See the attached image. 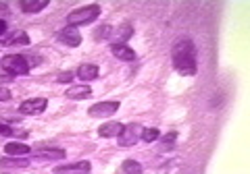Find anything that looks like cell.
<instances>
[{
  "mask_svg": "<svg viewBox=\"0 0 250 174\" xmlns=\"http://www.w3.org/2000/svg\"><path fill=\"white\" fill-rule=\"evenodd\" d=\"M171 62L179 75L192 77L198 70V58H196V46L190 37H179L171 48Z\"/></svg>",
  "mask_w": 250,
  "mask_h": 174,
  "instance_id": "6da1fadb",
  "label": "cell"
},
{
  "mask_svg": "<svg viewBox=\"0 0 250 174\" xmlns=\"http://www.w3.org/2000/svg\"><path fill=\"white\" fill-rule=\"evenodd\" d=\"M100 17V6L98 4H88L82 6V9H75L67 15V25L69 27H77V25H88L94 23Z\"/></svg>",
  "mask_w": 250,
  "mask_h": 174,
  "instance_id": "7a4b0ae2",
  "label": "cell"
},
{
  "mask_svg": "<svg viewBox=\"0 0 250 174\" xmlns=\"http://www.w3.org/2000/svg\"><path fill=\"white\" fill-rule=\"evenodd\" d=\"M0 67L9 75H27L29 73V60L23 56V54H6V56L0 60Z\"/></svg>",
  "mask_w": 250,
  "mask_h": 174,
  "instance_id": "3957f363",
  "label": "cell"
},
{
  "mask_svg": "<svg viewBox=\"0 0 250 174\" xmlns=\"http://www.w3.org/2000/svg\"><path fill=\"white\" fill-rule=\"evenodd\" d=\"M46 106H48V100H46V98H29V100L21 102L19 112L25 114V116H38V114L44 112Z\"/></svg>",
  "mask_w": 250,
  "mask_h": 174,
  "instance_id": "277c9868",
  "label": "cell"
},
{
  "mask_svg": "<svg viewBox=\"0 0 250 174\" xmlns=\"http://www.w3.org/2000/svg\"><path fill=\"white\" fill-rule=\"evenodd\" d=\"M119 102H98V104H94L90 106L88 110V114L92 118H108V116H113L117 110H119Z\"/></svg>",
  "mask_w": 250,
  "mask_h": 174,
  "instance_id": "5b68a950",
  "label": "cell"
},
{
  "mask_svg": "<svg viewBox=\"0 0 250 174\" xmlns=\"http://www.w3.org/2000/svg\"><path fill=\"white\" fill-rule=\"evenodd\" d=\"M57 39L61 44L69 46V48H77V46L82 44V34H80V29L77 27H65V29H61L57 34Z\"/></svg>",
  "mask_w": 250,
  "mask_h": 174,
  "instance_id": "8992f818",
  "label": "cell"
},
{
  "mask_svg": "<svg viewBox=\"0 0 250 174\" xmlns=\"http://www.w3.org/2000/svg\"><path fill=\"white\" fill-rule=\"evenodd\" d=\"M92 166L90 162H73V164H62V166H57L54 168V174H90Z\"/></svg>",
  "mask_w": 250,
  "mask_h": 174,
  "instance_id": "52a82bcc",
  "label": "cell"
},
{
  "mask_svg": "<svg viewBox=\"0 0 250 174\" xmlns=\"http://www.w3.org/2000/svg\"><path fill=\"white\" fill-rule=\"evenodd\" d=\"M111 52L113 56H117V60H123V62H134L138 58L136 50L129 48L127 44H111Z\"/></svg>",
  "mask_w": 250,
  "mask_h": 174,
  "instance_id": "ba28073f",
  "label": "cell"
},
{
  "mask_svg": "<svg viewBox=\"0 0 250 174\" xmlns=\"http://www.w3.org/2000/svg\"><path fill=\"white\" fill-rule=\"evenodd\" d=\"M138 131H140V124H127V126L123 124L121 135L117 137V139H119V145H123V147H131V145L136 143V139H138Z\"/></svg>",
  "mask_w": 250,
  "mask_h": 174,
  "instance_id": "9c48e42d",
  "label": "cell"
},
{
  "mask_svg": "<svg viewBox=\"0 0 250 174\" xmlns=\"http://www.w3.org/2000/svg\"><path fill=\"white\" fill-rule=\"evenodd\" d=\"M65 156H67L65 149H54V147H42L34 152L36 160H62Z\"/></svg>",
  "mask_w": 250,
  "mask_h": 174,
  "instance_id": "30bf717a",
  "label": "cell"
},
{
  "mask_svg": "<svg viewBox=\"0 0 250 174\" xmlns=\"http://www.w3.org/2000/svg\"><path fill=\"white\" fill-rule=\"evenodd\" d=\"M123 131V124L121 122H104L103 126L98 129V135L104 137V139H117Z\"/></svg>",
  "mask_w": 250,
  "mask_h": 174,
  "instance_id": "8fae6325",
  "label": "cell"
},
{
  "mask_svg": "<svg viewBox=\"0 0 250 174\" xmlns=\"http://www.w3.org/2000/svg\"><path fill=\"white\" fill-rule=\"evenodd\" d=\"M98 75H100L98 65H90V62H83V65L77 69V77H80L82 81H94V79H98Z\"/></svg>",
  "mask_w": 250,
  "mask_h": 174,
  "instance_id": "7c38bea8",
  "label": "cell"
},
{
  "mask_svg": "<svg viewBox=\"0 0 250 174\" xmlns=\"http://www.w3.org/2000/svg\"><path fill=\"white\" fill-rule=\"evenodd\" d=\"M0 46H29V35L25 31H15L9 37L0 39Z\"/></svg>",
  "mask_w": 250,
  "mask_h": 174,
  "instance_id": "4fadbf2b",
  "label": "cell"
},
{
  "mask_svg": "<svg viewBox=\"0 0 250 174\" xmlns=\"http://www.w3.org/2000/svg\"><path fill=\"white\" fill-rule=\"evenodd\" d=\"M92 96V87L90 85H73L67 89V98L69 100H88Z\"/></svg>",
  "mask_w": 250,
  "mask_h": 174,
  "instance_id": "5bb4252c",
  "label": "cell"
},
{
  "mask_svg": "<svg viewBox=\"0 0 250 174\" xmlns=\"http://www.w3.org/2000/svg\"><path fill=\"white\" fill-rule=\"evenodd\" d=\"M46 6H48V2L46 0H23V2H19V9L23 13H27V15H34V13H40L44 11Z\"/></svg>",
  "mask_w": 250,
  "mask_h": 174,
  "instance_id": "9a60e30c",
  "label": "cell"
},
{
  "mask_svg": "<svg viewBox=\"0 0 250 174\" xmlns=\"http://www.w3.org/2000/svg\"><path fill=\"white\" fill-rule=\"evenodd\" d=\"M4 154L6 156H27V154H31V147L29 145H25V143H6L4 145Z\"/></svg>",
  "mask_w": 250,
  "mask_h": 174,
  "instance_id": "2e32d148",
  "label": "cell"
},
{
  "mask_svg": "<svg viewBox=\"0 0 250 174\" xmlns=\"http://www.w3.org/2000/svg\"><path fill=\"white\" fill-rule=\"evenodd\" d=\"M131 35H134V27L131 25H121L115 29V39L113 44H125V39H129Z\"/></svg>",
  "mask_w": 250,
  "mask_h": 174,
  "instance_id": "e0dca14e",
  "label": "cell"
},
{
  "mask_svg": "<svg viewBox=\"0 0 250 174\" xmlns=\"http://www.w3.org/2000/svg\"><path fill=\"white\" fill-rule=\"evenodd\" d=\"M123 174H142V164H140L138 160H125L123 166H121Z\"/></svg>",
  "mask_w": 250,
  "mask_h": 174,
  "instance_id": "ac0fdd59",
  "label": "cell"
},
{
  "mask_svg": "<svg viewBox=\"0 0 250 174\" xmlns=\"http://www.w3.org/2000/svg\"><path fill=\"white\" fill-rule=\"evenodd\" d=\"M29 160H11V157H2L0 160V168H27Z\"/></svg>",
  "mask_w": 250,
  "mask_h": 174,
  "instance_id": "d6986e66",
  "label": "cell"
},
{
  "mask_svg": "<svg viewBox=\"0 0 250 174\" xmlns=\"http://www.w3.org/2000/svg\"><path fill=\"white\" fill-rule=\"evenodd\" d=\"M140 137H142L144 143H152L154 139H159V129H150V126H148V129L140 133Z\"/></svg>",
  "mask_w": 250,
  "mask_h": 174,
  "instance_id": "ffe728a7",
  "label": "cell"
},
{
  "mask_svg": "<svg viewBox=\"0 0 250 174\" xmlns=\"http://www.w3.org/2000/svg\"><path fill=\"white\" fill-rule=\"evenodd\" d=\"M0 135H2V137H13V135H17V133H15V129H13L9 122L0 121Z\"/></svg>",
  "mask_w": 250,
  "mask_h": 174,
  "instance_id": "44dd1931",
  "label": "cell"
},
{
  "mask_svg": "<svg viewBox=\"0 0 250 174\" xmlns=\"http://www.w3.org/2000/svg\"><path fill=\"white\" fill-rule=\"evenodd\" d=\"M175 133H169V135L165 137V139H163V149H171V147H173V141H175Z\"/></svg>",
  "mask_w": 250,
  "mask_h": 174,
  "instance_id": "7402d4cb",
  "label": "cell"
},
{
  "mask_svg": "<svg viewBox=\"0 0 250 174\" xmlns=\"http://www.w3.org/2000/svg\"><path fill=\"white\" fill-rule=\"evenodd\" d=\"M111 31H113V27H111V25H104L103 29H98L96 34H94V37H96V39H103V37H106L108 34H111Z\"/></svg>",
  "mask_w": 250,
  "mask_h": 174,
  "instance_id": "603a6c76",
  "label": "cell"
},
{
  "mask_svg": "<svg viewBox=\"0 0 250 174\" xmlns=\"http://www.w3.org/2000/svg\"><path fill=\"white\" fill-rule=\"evenodd\" d=\"M57 81H59V83H71V81H73V73H71V70H67V73H61V75L57 77Z\"/></svg>",
  "mask_w": 250,
  "mask_h": 174,
  "instance_id": "cb8c5ba5",
  "label": "cell"
},
{
  "mask_svg": "<svg viewBox=\"0 0 250 174\" xmlns=\"http://www.w3.org/2000/svg\"><path fill=\"white\" fill-rule=\"evenodd\" d=\"M11 100V91L6 87H0V102H9Z\"/></svg>",
  "mask_w": 250,
  "mask_h": 174,
  "instance_id": "d4e9b609",
  "label": "cell"
},
{
  "mask_svg": "<svg viewBox=\"0 0 250 174\" xmlns=\"http://www.w3.org/2000/svg\"><path fill=\"white\" fill-rule=\"evenodd\" d=\"M6 27H9V25H6V21H4V19H0V35H2L4 31H6Z\"/></svg>",
  "mask_w": 250,
  "mask_h": 174,
  "instance_id": "484cf974",
  "label": "cell"
}]
</instances>
